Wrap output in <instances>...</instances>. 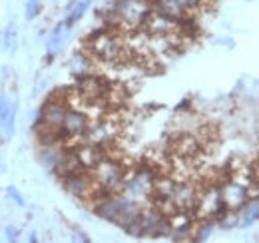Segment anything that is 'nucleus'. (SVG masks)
<instances>
[{
	"label": "nucleus",
	"mask_w": 259,
	"mask_h": 243,
	"mask_svg": "<svg viewBox=\"0 0 259 243\" xmlns=\"http://www.w3.org/2000/svg\"><path fill=\"white\" fill-rule=\"evenodd\" d=\"M205 2H207V0H178V4H180L186 12H195V10H199L201 6H205Z\"/></svg>",
	"instance_id": "f3484780"
},
{
	"label": "nucleus",
	"mask_w": 259,
	"mask_h": 243,
	"mask_svg": "<svg viewBox=\"0 0 259 243\" xmlns=\"http://www.w3.org/2000/svg\"><path fill=\"white\" fill-rule=\"evenodd\" d=\"M2 44H4V50H12V48H14V44H16V30H14V26H8V28L4 30V40H2Z\"/></svg>",
	"instance_id": "dca6fc26"
},
{
	"label": "nucleus",
	"mask_w": 259,
	"mask_h": 243,
	"mask_svg": "<svg viewBox=\"0 0 259 243\" xmlns=\"http://www.w3.org/2000/svg\"><path fill=\"white\" fill-rule=\"evenodd\" d=\"M92 2H94V0H80V2L76 0V2L70 6V14L66 16V20H64L68 30H72V26H74L78 20H82V16L88 12V8L92 6Z\"/></svg>",
	"instance_id": "f8f14e48"
},
{
	"label": "nucleus",
	"mask_w": 259,
	"mask_h": 243,
	"mask_svg": "<svg viewBox=\"0 0 259 243\" xmlns=\"http://www.w3.org/2000/svg\"><path fill=\"white\" fill-rule=\"evenodd\" d=\"M6 197H8V199H12L18 208H24V206H26L24 195H22V193L18 191V187H14V185H8V187H6Z\"/></svg>",
	"instance_id": "4468645a"
},
{
	"label": "nucleus",
	"mask_w": 259,
	"mask_h": 243,
	"mask_svg": "<svg viewBox=\"0 0 259 243\" xmlns=\"http://www.w3.org/2000/svg\"><path fill=\"white\" fill-rule=\"evenodd\" d=\"M227 212L226 204L222 199V191L220 185H205L199 189L197 195V206H195V217L197 219H218L220 215H224Z\"/></svg>",
	"instance_id": "7ed1b4c3"
},
{
	"label": "nucleus",
	"mask_w": 259,
	"mask_h": 243,
	"mask_svg": "<svg viewBox=\"0 0 259 243\" xmlns=\"http://www.w3.org/2000/svg\"><path fill=\"white\" fill-rule=\"evenodd\" d=\"M16 114H18L16 102L8 96H0V144L14 136Z\"/></svg>",
	"instance_id": "1a4fd4ad"
},
{
	"label": "nucleus",
	"mask_w": 259,
	"mask_h": 243,
	"mask_svg": "<svg viewBox=\"0 0 259 243\" xmlns=\"http://www.w3.org/2000/svg\"><path fill=\"white\" fill-rule=\"evenodd\" d=\"M142 30L146 32L148 36H169V34H176L178 32V20L169 18V16H163L160 12H150V16L146 18Z\"/></svg>",
	"instance_id": "9d476101"
},
{
	"label": "nucleus",
	"mask_w": 259,
	"mask_h": 243,
	"mask_svg": "<svg viewBox=\"0 0 259 243\" xmlns=\"http://www.w3.org/2000/svg\"><path fill=\"white\" fill-rule=\"evenodd\" d=\"M40 14V0H28L24 6V16L26 20H34Z\"/></svg>",
	"instance_id": "2eb2a0df"
},
{
	"label": "nucleus",
	"mask_w": 259,
	"mask_h": 243,
	"mask_svg": "<svg viewBox=\"0 0 259 243\" xmlns=\"http://www.w3.org/2000/svg\"><path fill=\"white\" fill-rule=\"evenodd\" d=\"M28 239H30V241H38V237H36V233H34V231L28 233Z\"/></svg>",
	"instance_id": "6ab92c4d"
},
{
	"label": "nucleus",
	"mask_w": 259,
	"mask_h": 243,
	"mask_svg": "<svg viewBox=\"0 0 259 243\" xmlns=\"http://www.w3.org/2000/svg\"><path fill=\"white\" fill-rule=\"evenodd\" d=\"M88 50L92 58L108 64H120L130 56L126 40L112 28L92 32L88 38Z\"/></svg>",
	"instance_id": "f257e3e1"
},
{
	"label": "nucleus",
	"mask_w": 259,
	"mask_h": 243,
	"mask_svg": "<svg viewBox=\"0 0 259 243\" xmlns=\"http://www.w3.org/2000/svg\"><path fill=\"white\" fill-rule=\"evenodd\" d=\"M18 235H20V231H18L16 227H6V239L16 241V239H18Z\"/></svg>",
	"instance_id": "a211bd4d"
},
{
	"label": "nucleus",
	"mask_w": 259,
	"mask_h": 243,
	"mask_svg": "<svg viewBox=\"0 0 259 243\" xmlns=\"http://www.w3.org/2000/svg\"><path fill=\"white\" fill-rule=\"evenodd\" d=\"M90 122H92L90 116H88L82 108H72V106H68L66 116H64V124H62V132L66 134L68 142H70V140H80V138L86 134Z\"/></svg>",
	"instance_id": "6e6552de"
},
{
	"label": "nucleus",
	"mask_w": 259,
	"mask_h": 243,
	"mask_svg": "<svg viewBox=\"0 0 259 243\" xmlns=\"http://www.w3.org/2000/svg\"><path fill=\"white\" fill-rule=\"evenodd\" d=\"M60 182L68 193H72L78 199H86V201H90V197L96 189V182H94L90 170H80V172L68 174L64 178H60Z\"/></svg>",
	"instance_id": "39448f33"
},
{
	"label": "nucleus",
	"mask_w": 259,
	"mask_h": 243,
	"mask_svg": "<svg viewBox=\"0 0 259 243\" xmlns=\"http://www.w3.org/2000/svg\"><path fill=\"white\" fill-rule=\"evenodd\" d=\"M68 28H66L64 22H58L56 26H54V30L50 32V36H48V40H46V54L48 56H56V52L62 48V44H64L66 36H68Z\"/></svg>",
	"instance_id": "9b49d317"
},
{
	"label": "nucleus",
	"mask_w": 259,
	"mask_h": 243,
	"mask_svg": "<svg viewBox=\"0 0 259 243\" xmlns=\"http://www.w3.org/2000/svg\"><path fill=\"white\" fill-rule=\"evenodd\" d=\"M197 195H199V187L194 182H190V180H178L174 197H171L176 212H186L195 215Z\"/></svg>",
	"instance_id": "0eeeda50"
},
{
	"label": "nucleus",
	"mask_w": 259,
	"mask_h": 243,
	"mask_svg": "<svg viewBox=\"0 0 259 243\" xmlns=\"http://www.w3.org/2000/svg\"><path fill=\"white\" fill-rule=\"evenodd\" d=\"M220 191H222V199H224L226 208L233 210V212H239L243 208V204L249 199V187L235 178L224 180L220 183Z\"/></svg>",
	"instance_id": "423d86ee"
},
{
	"label": "nucleus",
	"mask_w": 259,
	"mask_h": 243,
	"mask_svg": "<svg viewBox=\"0 0 259 243\" xmlns=\"http://www.w3.org/2000/svg\"><path fill=\"white\" fill-rule=\"evenodd\" d=\"M120 227L128 233L130 237H142V210L128 215V217L120 223Z\"/></svg>",
	"instance_id": "ddd939ff"
},
{
	"label": "nucleus",
	"mask_w": 259,
	"mask_h": 243,
	"mask_svg": "<svg viewBox=\"0 0 259 243\" xmlns=\"http://www.w3.org/2000/svg\"><path fill=\"white\" fill-rule=\"evenodd\" d=\"M126 166L122 159H118L116 155L106 153L96 166L90 170L94 182L98 187L108 189L110 193H122V183L126 178Z\"/></svg>",
	"instance_id": "f03ea898"
},
{
	"label": "nucleus",
	"mask_w": 259,
	"mask_h": 243,
	"mask_svg": "<svg viewBox=\"0 0 259 243\" xmlns=\"http://www.w3.org/2000/svg\"><path fill=\"white\" fill-rule=\"evenodd\" d=\"M66 110H68V100L60 96H52L46 100L38 112L36 128H48V130H62Z\"/></svg>",
	"instance_id": "20e7f679"
}]
</instances>
